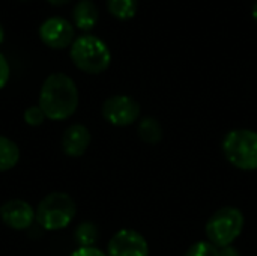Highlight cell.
Instances as JSON below:
<instances>
[{"mask_svg": "<svg viewBox=\"0 0 257 256\" xmlns=\"http://www.w3.org/2000/svg\"><path fill=\"white\" fill-rule=\"evenodd\" d=\"M77 211L74 199L66 193H50L38 205L35 219L45 231L65 229L74 219Z\"/></svg>", "mask_w": 257, "mask_h": 256, "instance_id": "obj_3", "label": "cell"}, {"mask_svg": "<svg viewBox=\"0 0 257 256\" xmlns=\"http://www.w3.org/2000/svg\"><path fill=\"white\" fill-rule=\"evenodd\" d=\"M220 256H241L239 250L233 246H227V247H223L220 249Z\"/></svg>", "mask_w": 257, "mask_h": 256, "instance_id": "obj_20", "label": "cell"}, {"mask_svg": "<svg viewBox=\"0 0 257 256\" xmlns=\"http://www.w3.org/2000/svg\"><path fill=\"white\" fill-rule=\"evenodd\" d=\"M71 256H107L96 247H80Z\"/></svg>", "mask_w": 257, "mask_h": 256, "instance_id": "obj_19", "label": "cell"}, {"mask_svg": "<svg viewBox=\"0 0 257 256\" xmlns=\"http://www.w3.org/2000/svg\"><path fill=\"white\" fill-rule=\"evenodd\" d=\"M2 41H3V27L0 24V44H2Z\"/></svg>", "mask_w": 257, "mask_h": 256, "instance_id": "obj_23", "label": "cell"}, {"mask_svg": "<svg viewBox=\"0 0 257 256\" xmlns=\"http://www.w3.org/2000/svg\"><path fill=\"white\" fill-rule=\"evenodd\" d=\"M139 0H107V8L111 15L119 20H130L136 15Z\"/></svg>", "mask_w": 257, "mask_h": 256, "instance_id": "obj_14", "label": "cell"}, {"mask_svg": "<svg viewBox=\"0 0 257 256\" xmlns=\"http://www.w3.org/2000/svg\"><path fill=\"white\" fill-rule=\"evenodd\" d=\"M44 119H45V115H44V112L41 110L39 106H30L24 112V121L27 122V125L38 127V125H41L44 122Z\"/></svg>", "mask_w": 257, "mask_h": 256, "instance_id": "obj_17", "label": "cell"}, {"mask_svg": "<svg viewBox=\"0 0 257 256\" xmlns=\"http://www.w3.org/2000/svg\"><path fill=\"white\" fill-rule=\"evenodd\" d=\"M8 80H9V65L5 56L0 53V89L8 83Z\"/></svg>", "mask_w": 257, "mask_h": 256, "instance_id": "obj_18", "label": "cell"}, {"mask_svg": "<svg viewBox=\"0 0 257 256\" xmlns=\"http://www.w3.org/2000/svg\"><path fill=\"white\" fill-rule=\"evenodd\" d=\"M75 240L80 247H93L95 241L98 240V231L93 223L84 222L75 231Z\"/></svg>", "mask_w": 257, "mask_h": 256, "instance_id": "obj_15", "label": "cell"}, {"mask_svg": "<svg viewBox=\"0 0 257 256\" xmlns=\"http://www.w3.org/2000/svg\"><path fill=\"white\" fill-rule=\"evenodd\" d=\"M185 256H220V249L209 241H199L187 250Z\"/></svg>", "mask_w": 257, "mask_h": 256, "instance_id": "obj_16", "label": "cell"}, {"mask_svg": "<svg viewBox=\"0 0 257 256\" xmlns=\"http://www.w3.org/2000/svg\"><path fill=\"white\" fill-rule=\"evenodd\" d=\"M107 256H149V247L137 231L122 229L110 240Z\"/></svg>", "mask_w": 257, "mask_h": 256, "instance_id": "obj_8", "label": "cell"}, {"mask_svg": "<svg viewBox=\"0 0 257 256\" xmlns=\"http://www.w3.org/2000/svg\"><path fill=\"white\" fill-rule=\"evenodd\" d=\"M78 106V91L71 77L57 72L51 74L42 83L39 92V107L45 118L63 121L72 116Z\"/></svg>", "mask_w": 257, "mask_h": 256, "instance_id": "obj_1", "label": "cell"}, {"mask_svg": "<svg viewBox=\"0 0 257 256\" xmlns=\"http://www.w3.org/2000/svg\"><path fill=\"white\" fill-rule=\"evenodd\" d=\"M72 18L80 30L89 32L98 23V8L92 0H81L75 5Z\"/></svg>", "mask_w": 257, "mask_h": 256, "instance_id": "obj_11", "label": "cell"}, {"mask_svg": "<svg viewBox=\"0 0 257 256\" xmlns=\"http://www.w3.org/2000/svg\"><path fill=\"white\" fill-rule=\"evenodd\" d=\"M139 136L143 142L155 145L161 140L163 137V128L160 125V122L155 118H143L137 127Z\"/></svg>", "mask_w": 257, "mask_h": 256, "instance_id": "obj_13", "label": "cell"}, {"mask_svg": "<svg viewBox=\"0 0 257 256\" xmlns=\"http://www.w3.org/2000/svg\"><path fill=\"white\" fill-rule=\"evenodd\" d=\"M20 160L18 146L8 137L0 136V172L12 169Z\"/></svg>", "mask_w": 257, "mask_h": 256, "instance_id": "obj_12", "label": "cell"}, {"mask_svg": "<svg viewBox=\"0 0 257 256\" xmlns=\"http://www.w3.org/2000/svg\"><path fill=\"white\" fill-rule=\"evenodd\" d=\"M39 38L47 47L66 48L69 44H72L74 27L68 20L62 17H51L41 24Z\"/></svg>", "mask_w": 257, "mask_h": 256, "instance_id": "obj_7", "label": "cell"}, {"mask_svg": "<svg viewBox=\"0 0 257 256\" xmlns=\"http://www.w3.org/2000/svg\"><path fill=\"white\" fill-rule=\"evenodd\" d=\"M51 5H65V3H68L69 0H48Z\"/></svg>", "mask_w": 257, "mask_h": 256, "instance_id": "obj_21", "label": "cell"}, {"mask_svg": "<svg viewBox=\"0 0 257 256\" xmlns=\"http://www.w3.org/2000/svg\"><path fill=\"white\" fill-rule=\"evenodd\" d=\"M253 17H254V20L257 21V2L256 5H254V8H253Z\"/></svg>", "mask_w": 257, "mask_h": 256, "instance_id": "obj_22", "label": "cell"}, {"mask_svg": "<svg viewBox=\"0 0 257 256\" xmlns=\"http://www.w3.org/2000/svg\"><path fill=\"white\" fill-rule=\"evenodd\" d=\"M71 59L78 69L87 74H99L110 66L111 53L107 44L98 36L83 35L72 42Z\"/></svg>", "mask_w": 257, "mask_h": 256, "instance_id": "obj_2", "label": "cell"}, {"mask_svg": "<svg viewBox=\"0 0 257 256\" xmlns=\"http://www.w3.org/2000/svg\"><path fill=\"white\" fill-rule=\"evenodd\" d=\"M223 152L236 169L257 170V133L244 128L227 133L223 140Z\"/></svg>", "mask_w": 257, "mask_h": 256, "instance_id": "obj_5", "label": "cell"}, {"mask_svg": "<svg viewBox=\"0 0 257 256\" xmlns=\"http://www.w3.org/2000/svg\"><path fill=\"white\" fill-rule=\"evenodd\" d=\"M140 115L139 103L128 95H113L102 104V116L116 127H126L137 121Z\"/></svg>", "mask_w": 257, "mask_h": 256, "instance_id": "obj_6", "label": "cell"}, {"mask_svg": "<svg viewBox=\"0 0 257 256\" xmlns=\"http://www.w3.org/2000/svg\"><path fill=\"white\" fill-rule=\"evenodd\" d=\"M90 145V133L81 124L68 127L62 137V149L69 157H81Z\"/></svg>", "mask_w": 257, "mask_h": 256, "instance_id": "obj_10", "label": "cell"}, {"mask_svg": "<svg viewBox=\"0 0 257 256\" xmlns=\"http://www.w3.org/2000/svg\"><path fill=\"white\" fill-rule=\"evenodd\" d=\"M244 225L245 219L241 210L235 207H224L209 217L205 232L209 243L223 249L232 246V243L241 235Z\"/></svg>", "mask_w": 257, "mask_h": 256, "instance_id": "obj_4", "label": "cell"}, {"mask_svg": "<svg viewBox=\"0 0 257 256\" xmlns=\"http://www.w3.org/2000/svg\"><path fill=\"white\" fill-rule=\"evenodd\" d=\"M0 219L11 229L23 231L33 223L35 211L26 201L12 199L0 207Z\"/></svg>", "mask_w": 257, "mask_h": 256, "instance_id": "obj_9", "label": "cell"}]
</instances>
